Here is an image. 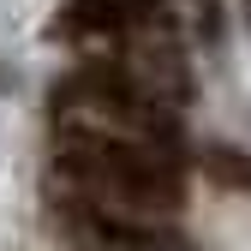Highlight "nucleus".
<instances>
[{"label": "nucleus", "instance_id": "7ed1b4c3", "mask_svg": "<svg viewBox=\"0 0 251 251\" xmlns=\"http://www.w3.org/2000/svg\"><path fill=\"white\" fill-rule=\"evenodd\" d=\"M203 174H209V179H222V185H233V192H251V162H245L239 150H227V144L203 150Z\"/></svg>", "mask_w": 251, "mask_h": 251}, {"label": "nucleus", "instance_id": "f257e3e1", "mask_svg": "<svg viewBox=\"0 0 251 251\" xmlns=\"http://www.w3.org/2000/svg\"><path fill=\"white\" fill-rule=\"evenodd\" d=\"M60 179L66 198L102 203L120 215H162L185 203V179L174 150L162 144H120V138H60Z\"/></svg>", "mask_w": 251, "mask_h": 251}, {"label": "nucleus", "instance_id": "f03ea898", "mask_svg": "<svg viewBox=\"0 0 251 251\" xmlns=\"http://www.w3.org/2000/svg\"><path fill=\"white\" fill-rule=\"evenodd\" d=\"M60 227L78 251H203L185 227L162 222V215H120V209L84 203V198L60 203Z\"/></svg>", "mask_w": 251, "mask_h": 251}]
</instances>
